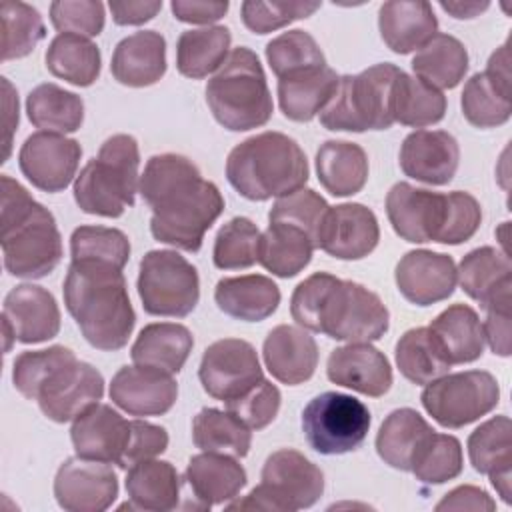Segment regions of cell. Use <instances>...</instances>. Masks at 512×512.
Listing matches in <instances>:
<instances>
[{"label": "cell", "instance_id": "1", "mask_svg": "<svg viewBox=\"0 0 512 512\" xmlns=\"http://www.w3.org/2000/svg\"><path fill=\"white\" fill-rule=\"evenodd\" d=\"M138 190L152 208V236L178 250L198 252L204 234L224 212L218 186L204 180L198 166L182 154L150 156Z\"/></svg>", "mask_w": 512, "mask_h": 512}, {"label": "cell", "instance_id": "2", "mask_svg": "<svg viewBox=\"0 0 512 512\" xmlns=\"http://www.w3.org/2000/svg\"><path fill=\"white\" fill-rule=\"evenodd\" d=\"M290 314L298 326L342 342H374L390 326V312L376 292L328 272H314L294 288Z\"/></svg>", "mask_w": 512, "mask_h": 512}, {"label": "cell", "instance_id": "3", "mask_svg": "<svg viewBox=\"0 0 512 512\" xmlns=\"http://www.w3.org/2000/svg\"><path fill=\"white\" fill-rule=\"evenodd\" d=\"M64 304L86 342L114 352L128 344L136 314L122 270L102 262H70L64 286Z\"/></svg>", "mask_w": 512, "mask_h": 512}, {"label": "cell", "instance_id": "4", "mask_svg": "<svg viewBox=\"0 0 512 512\" xmlns=\"http://www.w3.org/2000/svg\"><path fill=\"white\" fill-rule=\"evenodd\" d=\"M0 240L4 268L16 278H44L62 260V236L52 212L10 176H2Z\"/></svg>", "mask_w": 512, "mask_h": 512}, {"label": "cell", "instance_id": "5", "mask_svg": "<svg viewBox=\"0 0 512 512\" xmlns=\"http://www.w3.org/2000/svg\"><path fill=\"white\" fill-rule=\"evenodd\" d=\"M310 168L300 144L282 132H260L236 144L226 160L230 186L252 202L288 196L308 182Z\"/></svg>", "mask_w": 512, "mask_h": 512}, {"label": "cell", "instance_id": "6", "mask_svg": "<svg viewBox=\"0 0 512 512\" xmlns=\"http://www.w3.org/2000/svg\"><path fill=\"white\" fill-rule=\"evenodd\" d=\"M206 104L216 122L232 132L260 128L272 118L266 74L250 48L238 46L228 54L206 84Z\"/></svg>", "mask_w": 512, "mask_h": 512}, {"label": "cell", "instance_id": "7", "mask_svg": "<svg viewBox=\"0 0 512 512\" xmlns=\"http://www.w3.org/2000/svg\"><path fill=\"white\" fill-rule=\"evenodd\" d=\"M138 142L130 134H114L104 140L74 180V200L86 214L118 218L134 206L138 192Z\"/></svg>", "mask_w": 512, "mask_h": 512}, {"label": "cell", "instance_id": "8", "mask_svg": "<svg viewBox=\"0 0 512 512\" xmlns=\"http://www.w3.org/2000/svg\"><path fill=\"white\" fill-rule=\"evenodd\" d=\"M400 68L382 62L360 74L340 76L330 102L320 112V124L332 132L386 130L394 124L392 94Z\"/></svg>", "mask_w": 512, "mask_h": 512}, {"label": "cell", "instance_id": "9", "mask_svg": "<svg viewBox=\"0 0 512 512\" xmlns=\"http://www.w3.org/2000/svg\"><path fill=\"white\" fill-rule=\"evenodd\" d=\"M260 480L248 496L226 504V508L296 512L314 506L324 492L322 470L292 448L272 452L262 466Z\"/></svg>", "mask_w": 512, "mask_h": 512}, {"label": "cell", "instance_id": "10", "mask_svg": "<svg viewBox=\"0 0 512 512\" xmlns=\"http://www.w3.org/2000/svg\"><path fill=\"white\" fill-rule=\"evenodd\" d=\"M138 296L152 316L184 318L200 300L196 268L176 250H150L140 260Z\"/></svg>", "mask_w": 512, "mask_h": 512}, {"label": "cell", "instance_id": "11", "mask_svg": "<svg viewBox=\"0 0 512 512\" xmlns=\"http://www.w3.org/2000/svg\"><path fill=\"white\" fill-rule=\"evenodd\" d=\"M368 406L342 392H322L302 410V430L312 450L336 456L356 450L370 430Z\"/></svg>", "mask_w": 512, "mask_h": 512}, {"label": "cell", "instance_id": "12", "mask_svg": "<svg viewBox=\"0 0 512 512\" xmlns=\"http://www.w3.org/2000/svg\"><path fill=\"white\" fill-rule=\"evenodd\" d=\"M420 400L440 426L454 430L492 412L500 402V386L486 370H466L428 382Z\"/></svg>", "mask_w": 512, "mask_h": 512}, {"label": "cell", "instance_id": "13", "mask_svg": "<svg viewBox=\"0 0 512 512\" xmlns=\"http://www.w3.org/2000/svg\"><path fill=\"white\" fill-rule=\"evenodd\" d=\"M198 378L208 396L226 404L250 390L264 376L258 354L250 342L222 338L204 350Z\"/></svg>", "mask_w": 512, "mask_h": 512}, {"label": "cell", "instance_id": "14", "mask_svg": "<svg viewBox=\"0 0 512 512\" xmlns=\"http://www.w3.org/2000/svg\"><path fill=\"white\" fill-rule=\"evenodd\" d=\"M512 74L508 42L492 52L486 70L476 72L462 90L460 106L464 118L476 128H496L512 114Z\"/></svg>", "mask_w": 512, "mask_h": 512}, {"label": "cell", "instance_id": "15", "mask_svg": "<svg viewBox=\"0 0 512 512\" xmlns=\"http://www.w3.org/2000/svg\"><path fill=\"white\" fill-rule=\"evenodd\" d=\"M448 214V194L396 182L386 194V216L394 232L412 244L438 242Z\"/></svg>", "mask_w": 512, "mask_h": 512}, {"label": "cell", "instance_id": "16", "mask_svg": "<svg viewBox=\"0 0 512 512\" xmlns=\"http://www.w3.org/2000/svg\"><path fill=\"white\" fill-rule=\"evenodd\" d=\"M2 330L6 352L14 340L22 344H40L54 338L60 332V308L56 298L36 284L14 286L4 298Z\"/></svg>", "mask_w": 512, "mask_h": 512}, {"label": "cell", "instance_id": "17", "mask_svg": "<svg viewBox=\"0 0 512 512\" xmlns=\"http://www.w3.org/2000/svg\"><path fill=\"white\" fill-rule=\"evenodd\" d=\"M82 146L56 132L30 134L20 152L18 166L32 186L44 192H62L76 176Z\"/></svg>", "mask_w": 512, "mask_h": 512}, {"label": "cell", "instance_id": "18", "mask_svg": "<svg viewBox=\"0 0 512 512\" xmlns=\"http://www.w3.org/2000/svg\"><path fill=\"white\" fill-rule=\"evenodd\" d=\"M54 496L68 512H102L118 496V480L112 466L82 456L60 464L54 478Z\"/></svg>", "mask_w": 512, "mask_h": 512}, {"label": "cell", "instance_id": "19", "mask_svg": "<svg viewBox=\"0 0 512 512\" xmlns=\"http://www.w3.org/2000/svg\"><path fill=\"white\" fill-rule=\"evenodd\" d=\"M104 396V378L88 362L74 360L64 366L38 394V406L46 418L64 424L96 406Z\"/></svg>", "mask_w": 512, "mask_h": 512}, {"label": "cell", "instance_id": "20", "mask_svg": "<svg viewBox=\"0 0 512 512\" xmlns=\"http://www.w3.org/2000/svg\"><path fill=\"white\" fill-rule=\"evenodd\" d=\"M394 280L408 302L416 306H430L450 298L458 278L452 256L420 248L410 250L400 258Z\"/></svg>", "mask_w": 512, "mask_h": 512}, {"label": "cell", "instance_id": "21", "mask_svg": "<svg viewBox=\"0 0 512 512\" xmlns=\"http://www.w3.org/2000/svg\"><path fill=\"white\" fill-rule=\"evenodd\" d=\"M380 240L376 214L358 202L330 206L320 230L318 248L338 260H360Z\"/></svg>", "mask_w": 512, "mask_h": 512}, {"label": "cell", "instance_id": "22", "mask_svg": "<svg viewBox=\"0 0 512 512\" xmlns=\"http://www.w3.org/2000/svg\"><path fill=\"white\" fill-rule=\"evenodd\" d=\"M178 398V384L172 374L146 368L122 366L110 382V400L130 416L166 414Z\"/></svg>", "mask_w": 512, "mask_h": 512}, {"label": "cell", "instance_id": "23", "mask_svg": "<svg viewBox=\"0 0 512 512\" xmlns=\"http://www.w3.org/2000/svg\"><path fill=\"white\" fill-rule=\"evenodd\" d=\"M398 158L406 176L430 186H444L458 170L460 146L446 130H416L404 138Z\"/></svg>", "mask_w": 512, "mask_h": 512}, {"label": "cell", "instance_id": "24", "mask_svg": "<svg viewBox=\"0 0 512 512\" xmlns=\"http://www.w3.org/2000/svg\"><path fill=\"white\" fill-rule=\"evenodd\" d=\"M326 376L336 386L372 398L384 396L392 386V366L384 352L370 342H348L334 348L326 362Z\"/></svg>", "mask_w": 512, "mask_h": 512}, {"label": "cell", "instance_id": "25", "mask_svg": "<svg viewBox=\"0 0 512 512\" xmlns=\"http://www.w3.org/2000/svg\"><path fill=\"white\" fill-rule=\"evenodd\" d=\"M130 420H124L112 406L96 404L78 416L70 428L76 456L106 464H120L128 446Z\"/></svg>", "mask_w": 512, "mask_h": 512}, {"label": "cell", "instance_id": "26", "mask_svg": "<svg viewBox=\"0 0 512 512\" xmlns=\"http://www.w3.org/2000/svg\"><path fill=\"white\" fill-rule=\"evenodd\" d=\"M262 356L268 372L282 384L296 386L310 380L318 366V346L300 326L280 324L264 340Z\"/></svg>", "mask_w": 512, "mask_h": 512}, {"label": "cell", "instance_id": "27", "mask_svg": "<svg viewBox=\"0 0 512 512\" xmlns=\"http://www.w3.org/2000/svg\"><path fill=\"white\" fill-rule=\"evenodd\" d=\"M468 456L476 472L486 474L502 500L510 502L512 478V422L500 414L480 424L468 436Z\"/></svg>", "mask_w": 512, "mask_h": 512}, {"label": "cell", "instance_id": "28", "mask_svg": "<svg viewBox=\"0 0 512 512\" xmlns=\"http://www.w3.org/2000/svg\"><path fill=\"white\" fill-rule=\"evenodd\" d=\"M112 76L132 88L156 84L166 74V40L156 30H140L122 38L112 54Z\"/></svg>", "mask_w": 512, "mask_h": 512}, {"label": "cell", "instance_id": "29", "mask_svg": "<svg viewBox=\"0 0 512 512\" xmlns=\"http://www.w3.org/2000/svg\"><path fill=\"white\" fill-rule=\"evenodd\" d=\"M378 28L384 44L392 52L410 54L438 34V20L430 2L390 0L378 10Z\"/></svg>", "mask_w": 512, "mask_h": 512}, {"label": "cell", "instance_id": "30", "mask_svg": "<svg viewBox=\"0 0 512 512\" xmlns=\"http://www.w3.org/2000/svg\"><path fill=\"white\" fill-rule=\"evenodd\" d=\"M462 290L482 308L500 300L512 298V262L510 256L494 246L470 250L456 270Z\"/></svg>", "mask_w": 512, "mask_h": 512}, {"label": "cell", "instance_id": "31", "mask_svg": "<svg viewBox=\"0 0 512 512\" xmlns=\"http://www.w3.org/2000/svg\"><path fill=\"white\" fill-rule=\"evenodd\" d=\"M246 470L234 456L202 452L190 458L186 482L200 508L226 504L246 486Z\"/></svg>", "mask_w": 512, "mask_h": 512}, {"label": "cell", "instance_id": "32", "mask_svg": "<svg viewBox=\"0 0 512 512\" xmlns=\"http://www.w3.org/2000/svg\"><path fill=\"white\" fill-rule=\"evenodd\" d=\"M218 308L230 318L260 322L272 316L280 304V288L262 274H244L218 280L214 288Z\"/></svg>", "mask_w": 512, "mask_h": 512}, {"label": "cell", "instance_id": "33", "mask_svg": "<svg viewBox=\"0 0 512 512\" xmlns=\"http://www.w3.org/2000/svg\"><path fill=\"white\" fill-rule=\"evenodd\" d=\"M340 76L330 66L298 70L278 78V104L294 122H310L330 102Z\"/></svg>", "mask_w": 512, "mask_h": 512}, {"label": "cell", "instance_id": "34", "mask_svg": "<svg viewBox=\"0 0 512 512\" xmlns=\"http://www.w3.org/2000/svg\"><path fill=\"white\" fill-rule=\"evenodd\" d=\"M194 346L192 332L176 322H154L140 330L132 344L134 364L154 368L166 374H178Z\"/></svg>", "mask_w": 512, "mask_h": 512}, {"label": "cell", "instance_id": "35", "mask_svg": "<svg viewBox=\"0 0 512 512\" xmlns=\"http://www.w3.org/2000/svg\"><path fill=\"white\" fill-rule=\"evenodd\" d=\"M318 182L332 196H354L368 180V156L348 140H326L316 152Z\"/></svg>", "mask_w": 512, "mask_h": 512}, {"label": "cell", "instance_id": "36", "mask_svg": "<svg viewBox=\"0 0 512 512\" xmlns=\"http://www.w3.org/2000/svg\"><path fill=\"white\" fill-rule=\"evenodd\" d=\"M434 428L412 408L392 410L378 428L376 452L392 468L410 472L418 450Z\"/></svg>", "mask_w": 512, "mask_h": 512}, {"label": "cell", "instance_id": "37", "mask_svg": "<svg viewBox=\"0 0 512 512\" xmlns=\"http://www.w3.org/2000/svg\"><path fill=\"white\" fill-rule=\"evenodd\" d=\"M126 492L130 498L128 508L168 512L180 500L178 470L166 460H144L128 468Z\"/></svg>", "mask_w": 512, "mask_h": 512}, {"label": "cell", "instance_id": "38", "mask_svg": "<svg viewBox=\"0 0 512 512\" xmlns=\"http://www.w3.org/2000/svg\"><path fill=\"white\" fill-rule=\"evenodd\" d=\"M442 346L450 364H468L484 352V330L474 308L452 304L442 310L428 326Z\"/></svg>", "mask_w": 512, "mask_h": 512}, {"label": "cell", "instance_id": "39", "mask_svg": "<svg viewBox=\"0 0 512 512\" xmlns=\"http://www.w3.org/2000/svg\"><path fill=\"white\" fill-rule=\"evenodd\" d=\"M314 254L310 236L286 222H270L260 234L258 264L278 278H292L302 272Z\"/></svg>", "mask_w": 512, "mask_h": 512}, {"label": "cell", "instance_id": "40", "mask_svg": "<svg viewBox=\"0 0 512 512\" xmlns=\"http://www.w3.org/2000/svg\"><path fill=\"white\" fill-rule=\"evenodd\" d=\"M416 78L434 88H456L468 72V50L452 34H434L412 58Z\"/></svg>", "mask_w": 512, "mask_h": 512}, {"label": "cell", "instance_id": "41", "mask_svg": "<svg viewBox=\"0 0 512 512\" xmlns=\"http://www.w3.org/2000/svg\"><path fill=\"white\" fill-rule=\"evenodd\" d=\"M232 34L226 26L184 30L176 42V68L182 76L200 80L218 70L228 58Z\"/></svg>", "mask_w": 512, "mask_h": 512}, {"label": "cell", "instance_id": "42", "mask_svg": "<svg viewBox=\"0 0 512 512\" xmlns=\"http://www.w3.org/2000/svg\"><path fill=\"white\" fill-rule=\"evenodd\" d=\"M28 120L42 132H76L84 122V102L78 94L54 82L38 84L26 98Z\"/></svg>", "mask_w": 512, "mask_h": 512}, {"label": "cell", "instance_id": "43", "mask_svg": "<svg viewBox=\"0 0 512 512\" xmlns=\"http://www.w3.org/2000/svg\"><path fill=\"white\" fill-rule=\"evenodd\" d=\"M44 60L52 76L82 88L94 84L102 68L100 48L90 38L78 34L54 36Z\"/></svg>", "mask_w": 512, "mask_h": 512}, {"label": "cell", "instance_id": "44", "mask_svg": "<svg viewBox=\"0 0 512 512\" xmlns=\"http://www.w3.org/2000/svg\"><path fill=\"white\" fill-rule=\"evenodd\" d=\"M394 354L400 374L414 384H428L448 374L452 366L428 326L406 330L396 342Z\"/></svg>", "mask_w": 512, "mask_h": 512}, {"label": "cell", "instance_id": "45", "mask_svg": "<svg viewBox=\"0 0 512 512\" xmlns=\"http://www.w3.org/2000/svg\"><path fill=\"white\" fill-rule=\"evenodd\" d=\"M192 440L202 452L244 458L252 444V432L228 410L202 408L192 420Z\"/></svg>", "mask_w": 512, "mask_h": 512}, {"label": "cell", "instance_id": "46", "mask_svg": "<svg viewBox=\"0 0 512 512\" xmlns=\"http://www.w3.org/2000/svg\"><path fill=\"white\" fill-rule=\"evenodd\" d=\"M392 112L394 122H400L402 126H430L444 118L446 96L428 82L400 70L394 80Z\"/></svg>", "mask_w": 512, "mask_h": 512}, {"label": "cell", "instance_id": "47", "mask_svg": "<svg viewBox=\"0 0 512 512\" xmlns=\"http://www.w3.org/2000/svg\"><path fill=\"white\" fill-rule=\"evenodd\" d=\"M76 354L66 346H50L44 350H26L16 356L12 368L14 388L28 400H38L42 388L68 364Z\"/></svg>", "mask_w": 512, "mask_h": 512}, {"label": "cell", "instance_id": "48", "mask_svg": "<svg viewBox=\"0 0 512 512\" xmlns=\"http://www.w3.org/2000/svg\"><path fill=\"white\" fill-rule=\"evenodd\" d=\"M2 60L28 56L46 36L40 12L26 2H2Z\"/></svg>", "mask_w": 512, "mask_h": 512}, {"label": "cell", "instance_id": "49", "mask_svg": "<svg viewBox=\"0 0 512 512\" xmlns=\"http://www.w3.org/2000/svg\"><path fill=\"white\" fill-rule=\"evenodd\" d=\"M70 256L74 262H102L124 270L130 258V242L118 228L78 226L70 236Z\"/></svg>", "mask_w": 512, "mask_h": 512}, {"label": "cell", "instance_id": "50", "mask_svg": "<svg viewBox=\"0 0 512 512\" xmlns=\"http://www.w3.org/2000/svg\"><path fill=\"white\" fill-rule=\"evenodd\" d=\"M258 246H260L258 226L246 216H236L228 220L214 238V250H212L214 266L220 270L250 268L258 262Z\"/></svg>", "mask_w": 512, "mask_h": 512}, {"label": "cell", "instance_id": "51", "mask_svg": "<svg viewBox=\"0 0 512 512\" xmlns=\"http://www.w3.org/2000/svg\"><path fill=\"white\" fill-rule=\"evenodd\" d=\"M462 464L464 456L460 440L452 434H438L434 430L418 450L410 472L422 484H444L460 476Z\"/></svg>", "mask_w": 512, "mask_h": 512}, {"label": "cell", "instance_id": "52", "mask_svg": "<svg viewBox=\"0 0 512 512\" xmlns=\"http://www.w3.org/2000/svg\"><path fill=\"white\" fill-rule=\"evenodd\" d=\"M266 60L278 78L298 70L326 66V58L318 42L304 30H288L272 38L266 44Z\"/></svg>", "mask_w": 512, "mask_h": 512}, {"label": "cell", "instance_id": "53", "mask_svg": "<svg viewBox=\"0 0 512 512\" xmlns=\"http://www.w3.org/2000/svg\"><path fill=\"white\" fill-rule=\"evenodd\" d=\"M328 208V202L318 192L310 188H300L288 196L278 198L268 212V220L286 222L304 230L314 242V248H318V238Z\"/></svg>", "mask_w": 512, "mask_h": 512}, {"label": "cell", "instance_id": "54", "mask_svg": "<svg viewBox=\"0 0 512 512\" xmlns=\"http://www.w3.org/2000/svg\"><path fill=\"white\" fill-rule=\"evenodd\" d=\"M322 4L308 0H246L240 4L244 26L254 34L274 32L290 22L312 16Z\"/></svg>", "mask_w": 512, "mask_h": 512}, {"label": "cell", "instance_id": "55", "mask_svg": "<svg viewBox=\"0 0 512 512\" xmlns=\"http://www.w3.org/2000/svg\"><path fill=\"white\" fill-rule=\"evenodd\" d=\"M104 4L98 0H56L50 4V22L60 34L98 36L104 30Z\"/></svg>", "mask_w": 512, "mask_h": 512}, {"label": "cell", "instance_id": "56", "mask_svg": "<svg viewBox=\"0 0 512 512\" xmlns=\"http://www.w3.org/2000/svg\"><path fill=\"white\" fill-rule=\"evenodd\" d=\"M282 402L280 390L262 378L258 384H254L250 390L240 394L234 400L226 402V410L232 412L236 418H240L250 430H262L266 428L278 414Z\"/></svg>", "mask_w": 512, "mask_h": 512}, {"label": "cell", "instance_id": "57", "mask_svg": "<svg viewBox=\"0 0 512 512\" xmlns=\"http://www.w3.org/2000/svg\"><path fill=\"white\" fill-rule=\"evenodd\" d=\"M482 222V208L478 200L462 190L448 192V214L444 230L438 238L440 244H462L470 240Z\"/></svg>", "mask_w": 512, "mask_h": 512}, {"label": "cell", "instance_id": "58", "mask_svg": "<svg viewBox=\"0 0 512 512\" xmlns=\"http://www.w3.org/2000/svg\"><path fill=\"white\" fill-rule=\"evenodd\" d=\"M168 448V432L162 426L146 420H130V436L118 468H132L138 462L150 460Z\"/></svg>", "mask_w": 512, "mask_h": 512}, {"label": "cell", "instance_id": "59", "mask_svg": "<svg viewBox=\"0 0 512 512\" xmlns=\"http://www.w3.org/2000/svg\"><path fill=\"white\" fill-rule=\"evenodd\" d=\"M510 304L512 298H500L488 304L486 320L482 324L484 340L488 342L490 350L498 356H510Z\"/></svg>", "mask_w": 512, "mask_h": 512}, {"label": "cell", "instance_id": "60", "mask_svg": "<svg viewBox=\"0 0 512 512\" xmlns=\"http://www.w3.org/2000/svg\"><path fill=\"white\" fill-rule=\"evenodd\" d=\"M226 0H174L170 4L176 20L186 24H210L228 12Z\"/></svg>", "mask_w": 512, "mask_h": 512}, {"label": "cell", "instance_id": "61", "mask_svg": "<svg viewBox=\"0 0 512 512\" xmlns=\"http://www.w3.org/2000/svg\"><path fill=\"white\" fill-rule=\"evenodd\" d=\"M496 502L490 494L478 486H458L450 490L438 504L436 510H474V512H492Z\"/></svg>", "mask_w": 512, "mask_h": 512}, {"label": "cell", "instance_id": "62", "mask_svg": "<svg viewBox=\"0 0 512 512\" xmlns=\"http://www.w3.org/2000/svg\"><path fill=\"white\" fill-rule=\"evenodd\" d=\"M108 8L118 26H140L162 10V0H112Z\"/></svg>", "mask_w": 512, "mask_h": 512}, {"label": "cell", "instance_id": "63", "mask_svg": "<svg viewBox=\"0 0 512 512\" xmlns=\"http://www.w3.org/2000/svg\"><path fill=\"white\" fill-rule=\"evenodd\" d=\"M2 86H4V108H6V152H4V160H8L10 156V136L14 132V128L18 126V96L12 90V84L8 82V78H2Z\"/></svg>", "mask_w": 512, "mask_h": 512}, {"label": "cell", "instance_id": "64", "mask_svg": "<svg viewBox=\"0 0 512 512\" xmlns=\"http://www.w3.org/2000/svg\"><path fill=\"white\" fill-rule=\"evenodd\" d=\"M490 6V2H460V0H454V2H440V8L448 14H452L454 18L458 20H464V18H474L478 16L480 12H484L486 8Z\"/></svg>", "mask_w": 512, "mask_h": 512}]
</instances>
